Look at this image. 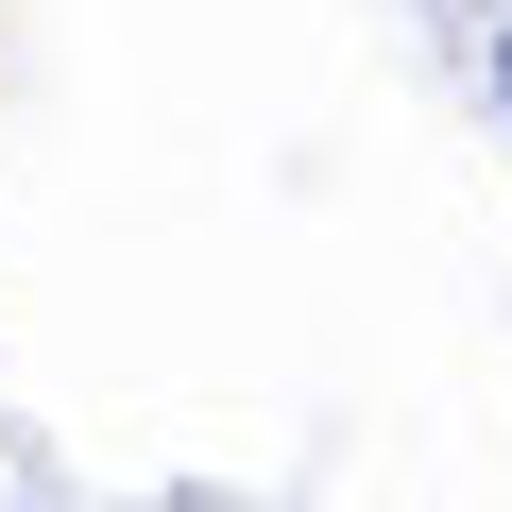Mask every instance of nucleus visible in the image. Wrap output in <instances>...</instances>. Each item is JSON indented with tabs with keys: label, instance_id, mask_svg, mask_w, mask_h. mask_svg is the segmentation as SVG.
Here are the masks:
<instances>
[{
	"label": "nucleus",
	"instance_id": "nucleus-1",
	"mask_svg": "<svg viewBox=\"0 0 512 512\" xmlns=\"http://www.w3.org/2000/svg\"><path fill=\"white\" fill-rule=\"evenodd\" d=\"M495 103H512V52H495Z\"/></svg>",
	"mask_w": 512,
	"mask_h": 512
}]
</instances>
